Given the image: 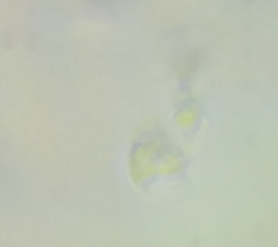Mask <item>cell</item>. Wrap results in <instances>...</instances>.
Segmentation results:
<instances>
[{
  "instance_id": "obj_1",
  "label": "cell",
  "mask_w": 278,
  "mask_h": 247,
  "mask_svg": "<svg viewBox=\"0 0 278 247\" xmlns=\"http://www.w3.org/2000/svg\"><path fill=\"white\" fill-rule=\"evenodd\" d=\"M179 65H181V68H179V73H181V74L190 76L192 71L197 68V65H198V53H188V55L182 59V62H181Z\"/></svg>"
}]
</instances>
